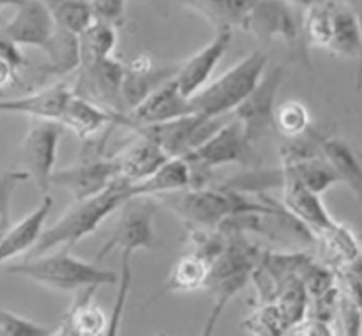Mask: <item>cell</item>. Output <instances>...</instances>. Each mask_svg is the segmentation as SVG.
Masks as SVG:
<instances>
[{
  "label": "cell",
  "mask_w": 362,
  "mask_h": 336,
  "mask_svg": "<svg viewBox=\"0 0 362 336\" xmlns=\"http://www.w3.org/2000/svg\"><path fill=\"white\" fill-rule=\"evenodd\" d=\"M11 274L23 276L57 292H81L119 283V274L71 255L69 248L32 257L7 267Z\"/></svg>",
  "instance_id": "obj_1"
},
{
  "label": "cell",
  "mask_w": 362,
  "mask_h": 336,
  "mask_svg": "<svg viewBox=\"0 0 362 336\" xmlns=\"http://www.w3.org/2000/svg\"><path fill=\"white\" fill-rule=\"evenodd\" d=\"M131 184L115 180L108 190L87 200L74 202L67 211L57 219V223L42 232L34 248V257L45 255L57 246H73L83 237L90 236L98 226L112 216L117 209L129 200Z\"/></svg>",
  "instance_id": "obj_2"
},
{
  "label": "cell",
  "mask_w": 362,
  "mask_h": 336,
  "mask_svg": "<svg viewBox=\"0 0 362 336\" xmlns=\"http://www.w3.org/2000/svg\"><path fill=\"white\" fill-rule=\"evenodd\" d=\"M159 200L172 209L184 223L194 228L212 230L232 216L244 212H264L272 207L251 202L239 191L212 190V187H189L179 193L165 195Z\"/></svg>",
  "instance_id": "obj_3"
},
{
  "label": "cell",
  "mask_w": 362,
  "mask_h": 336,
  "mask_svg": "<svg viewBox=\"0 0 362 336\" xmlns=\"http://www.w3.org/2000/svg\"><path fill=\"white\" fill-rule=\"evenodd\" d=\"M267 60V55L262 50H257L230 67L218 80L211 81L194 98H191L194 115L223 119L230 117V113H235V110L253 94L262 81Z\"/></svg>",
  "instance_id": "obj_4"
},
{
  "label": "cell",
  "mask_w": 362,
  "mask_h": 336,
  "mask_svg": "<svg viewBox=\"0 0 362 336\" xmlns=\"http://www.w3.org/2000/svg\"><path fill=\"white\" fill-rule=\"evenodd\" d=\"M246 30L265 42L281 37L293 55V60L311 69L308 46L300 30V18L296 16V11L290 9V4L253 2Z\"/></svg>",
  "instance_id": "obj_5"
},
{
  "label": "cell",
  "mask_w": 362,
  "mask_h": 336,
  "mask_svg": "<svg viewBox=\"0 0 362 336\" xmlns=\"http://www.w3.org/2000/svg\"><path fill=\"white\" fill-rule=\"evenodd\" d=\"M122 214L113 225L108 241L98 253V262L113 250L134 253L136 250H156L154 205L151 198H133L122 205Z\"/></svg>",
  "instance_id": "obj_6"
},
{
  "label": "cell",
  "mask_w": 362,
  "mask_h": 336,
  "mask_svg": "<svg viewBox=\"0 0 362 336\" xmlns=\"http://www.w3.org/2000/svg\"><path fill=\"white\" fill-rule=\"evenodd\" d=\"M225 244L221 253L214 258L209 271L205 289L216 294V299H232L253 274L260 253L237 236Z\"/></svg>",
  "instance_id": "obj_7"
},
{
  "label": "cell",
  "mask_w": 362,
  "mask_h": 336,
  "mask_svg": "<svg viewBox=\"0 0 362 336\" xmlns=\"http://www.w3.org/2000/svg\"><path fill=\"white\" fill-rule=\"evenodd\" d=\"M253 149L247 145L244 138V131L240 122H237L235 117H230L207 141L194 149L191 154H187V165L191 166V173L194 177L198 173L211 172L216 166L223 165H246L250 161V156ZM193 186V184H191Z\"/></svg>",
  "instance_id": "obj_8"
},
{
  "label": "cell",
  "mask_w": 362,
  "mask_h": 336,
  "mask_svg": "<svg viewBox=\"0 0 362 336\" xmlns=\"http://www.w3.org/2000/svg\"><path fill=\"white\" fill-rule=\"evenodd\" d=\"M64 127L57 122L34 120L21 141V159L28 179H34L37 190L48 195L49 179L55 172L57 149Z\"/></svg>",
  "instance_id": "obj_9"
},
{
  "label": "cell",
  "mask_w": 362,
  "mask_h": 336,
  "mask_svg": "<svg viewBox=\"0 0 362 336\" xmlns=\"http://www.w3.org/2000/svg\"><path fill=\"white\" fill-rule=\"evenodd\" d=\"M285 78V69L276 67L255 88L253 94L235 110L233 117L240 122L247 145L251 149L264 140L271 127L274 126V110H276V94Z\"/></svg>",
  "instance_id": "obj_10"
},
{
  "label": "cell",
  "mask_w": 362,
  "mask_h": 336,
  "mask_svg": "<svg viewBox=\"0 0 362 336\" xmlns=\"http://www.w3.org/2000/svg\"><path fill=\"white\" fill-rule=\"evenodd\" d=\"M117 180V168L113 158L101 154H88L67 168L55 170L49 179L52 186L64 187L74 197V202L87 200L108 190Z\"/></svg>",
  "instance_id": "obj_11"
},
{
  "label": "cell",
  "mask_w": 362,
  "mask_h": 336,
  "mask_svg": "<svg viewBox=\"0 0 362 336\" xmlns=\"http://www.w3.org/2000/svg\"><path fill=\"white\" fill-rule=\"evenodd\" d=\"M189 115H194L193 103L189 98L182 95L175 80H170L158 91L152 92L141 105L122 115L120 126L133 129L136 126H154V124L172 122V120Z\"/></svg>",
  "instance_id": "obj_12"
},
{
  "label": "cell",
  "mask_w": 362,
  "mask_h": 336,
  "mask_svg": "<svg viewBox=\"0 0 362 336\" xmlns=\"http://www.w3.org/2000/svg\"><path fill=\"white\" fill-rule=\"evenodd\" d=\"M230 42H232V28H216V34L212 37V41L209 45H205L200 52L194 53L193 57H189L179 67L173 80H175L177 87L182 92V95L191 99L202 88L207 87L212 73H214L218 64L225 57Z\"/></svg>",
  "instance_id": "obj_13"
},
{
  "label": "cell",
  "mask_w": 362,
  "mask_h": 336,
  "mask_svg": "<svg viewBox=\"0 0 362 336\" xmlns=\"http://www.w3.org/2000/svg\"><path fill=\"white\" fill-rule=\"evenodd\" d=\"M13 16L0 30L16 46H34L45 50L55 32V23L46 2L25 0L14 2Z\"/></svg>",
  "instance_id": "obj_14"
},
{
  "label": "cell",
  "mask_w": 362,
  "mask_h": 336,
  "mask_svg": "<svg viewBox=\"0 0 362 336\" xmlns=\"http://www.w3.org/2000/svg\"><path fill=\"white\" fill-rule=\"evenodd\" d=\"M279 172H281L283 205H285L283 209L290 216H293L297 221L303 223L313 233V237H317L318 233H322L324 230L331 228V226L338 223L325 209L322 197L308 190L299 179H296L286 170L281 168Z\"/></svg>",
  "instance_id": "obj_15"
},
{
  "label": "cell",
  "mask_w": 362,
  "mask_h": 336,
  "mask_svg": "<svg viewBox=\"0 0 362 336\" xmlns=\"http://www.w3.org/2000/svg\"><path fill=\"white\" fill-rule=\"evenodd\" d=\"M177 71L179 67H156L147 55H141L133 64L126 66L122 87H120L124 113H129L161 85L173 80Z\"/></svg>",
  "instance_id": "obj_16"
},
{
  "label": "cell",
  "mask_w": 362,
  "mask_h": 336,
  "mask_svg": "<svg viewBox=\"0 0 362 336\" xmlns=\"http://www.w3.org/2000/svg\"><path fill=\"white\" fill-rule=\"evenodd\" d=\"M71 95H73V88L66 81H59L30 95L2 99L0 113H20V115L32 117L34 120L59 124Z\"/></svg>",
  "instance_id": "obj_17"
},
{
  "label": "cell",
  "mask_w": 362,
  "mask_h": 336,
  "mask_svg": "<svg viewBox=\"0 0 362 336\" xmlns=\"http://www.w3.org/2000/svg\"><path fill=\"white\" fill-rule=\"evenodd\" d=\"M168 156L156 144L144 137H138L131 144H127L119 154L113 156V163L117 168V180L126 184H138L148 179L158 168H161Z\"/></svg>",
  "instance_id": "obj_18"
},
{
  "label": "cell",
  "mask_w": 362,
  "mask_h": 336,
  "mask_svg": "<svg viewBox=\"0 0 362 336\" xmlns=\"http://www.w3.org/2000/svg\"><path fill=\"white\" fill-rule=\"evenodd\" d=\"M122 115H126V113L112 112V110L73 92L66 108H64L59 124L64 129L73 131L78 138L87 140V138L98 134L103 127L120 126Z\"/></svg>",
  "instance_id": "obj_19"
},
{
  "label": "cell",
  "mask_w": 362,
  "mask_h": 336,
  "mask_svg": "<svg viewBox=\"0 0 362 336\" xmlns=\"http://www.w3.org/2000/svg\"><path fill=\"white\" fill-rule=\"evenodd\" d=\"M53 207V198L45 195L41 204L25 216L16 225H9L4 237L0 239V265L6 264L7 260H13L18 255L27 253L28 250H34L39 237L45 232L46 218Z\"/></svg>",
  "instance_id": "obj_20"
},
{
  "label": "cell",
  "mask_w": 362,
  "mask_h": 336,
  "mask_svg": "<svg viewBox=\"0 0 362 336\" xmlns=\"http://www.w3.org/2000/svg\"><path fill=\"white\" fill-rule=\"evenodd\" d=\"M327 52L359 60V87L362 85V27L352 4L332 2V35Z\"/></svg>",
  "instance_id": "obj_21"
},
{
  "label": "cell",
  "mask_w": 362,
  "mask_h": 336,
  "mask_svg": "<svg viewBox=\"0 0 362 336\" xmlns=\"http://www.w3.org/2000/svg\"><path fill=\"white\" fill-rule=\"evenodd\" d=\"M193 184V173L186 159L173 158L168 159L161 168L156 170L148 179L129 186V200L133 198H151L165 197V195L179 193L189 190Z\"/></svg>",
  "instance_id": "obj_22"
},
{
  "label": "cell",
  "mask_w": 362,
  "mask_h": 336,
  "mask_svg": "<svg viewBox=\"0 0 362 336\" xmlns=\"http://www.w3.org/2000/svg\"><path fill=\"white\" fill-rule=\"evenodd\" d=\"M320 152L329 165L334 168L339 183L346 184L356 200L362 207V161L361 156L338 137H327L320 140Z\"/></svg>",
  "instance_id": "obj_23"
},
{
  "label": "cell",
  "mask_w": 362,
  "mask_h": 336,
  "mask_svg": "<svg viewBox=\"0 0 362 336\" xmlns=\"http://www.w3.org/2000/svg\"><path fill=\"white\" fill-rule=\"evenodd\" d=\"M315 241H318L322 255H324L322 264L332 269L334 274L362 257L361 239L341 223H336L334 226L318 233Z\"/></svg>",
  "instance_id": "obj_24"
},
{
  "label": "cell",
  "mask_w": 362,
  "mask_h": 336,
  "mask_svg": "<svg viewBox=\"0 0 362 336\" xmlns=\"http://www.w3.org/2000/svg\"><path fill=\"white\" fill-rule=\"evenodd\" d=\"M95 289H87L78 292L76 301L67 313L64 324L69 336H105L108 329V317L105 311L92 301Z\"/></svg>",
  "instance_id": "obj_25"
},
{
  "label": "cell",
  "mask_w": 362,
  "mask_h": 336,
  "mask_svg": "<svg viewBox=\"0 0 362 336\" xmlns=\"http://www.w3.org/2000/svg\"><path fill=\"white\" fill-rule=\"evenodd\" d=\"M211 264L205 255L193 251L186 253L173 264L166 279V292H194L198 289H205Z\"/></svg>",
  "instance_id": "obj_26"
},
{
  "label": "cell",
  "mask_w": 362,
  "mask_h": 336,
  "mask_svg": "<svg viewBox=\"0 0 362 336\" xmlns=\"http://www.w3.org/2000/svg\"><path fill=\"white\" fill-rule=\"evenodd\" d=\"M42 52L46 53V74L48 76H64L80 67V42L78 35L69 34L55 27L48 45Z\"/></svg>",
  "instance_id": "obj_27"
},
{
  "label": "cell",
  "mask_w": 362,
  "mask_h": 336,
  "mask_svg": "<svg viewBox=\"0 0 362 336\" xmlns=\"http://www.w3.org/2000/svg\"><path fill=\"white\" fill-rule=\"evenodd\" d=\"M300 30L308 48L327 50L332 35V2L304 4Z\"/></svg>",
  "instance_id": "obj_28"
},
{
  "label": "cell",
  "mask_w": 362,
  "mask_h": 336,
  "mask_svg": "<svg viewBox=\"0 0 362 336\" xmlns=\"http://www.w3.org/2000/svg\"><path fill=\"white\" fill-rule=\"evenodd\" d=\"M80 67L113 57L117 46V30L112 25L94 20L80 35Z\"/></svg>",
  "instance_id": "obj_29"
},
{
  "label": "cell",
  "mask_w": 362,
  "mask_h": 336,
  "mask_svg": "<svg viewBox=\"0 0 362 336\" xmlns=\"http://www.w3.org/2000/svg\"><path fill=\"white\" fill-rule=\"evenodd\" d=\"M197 13L214 23L216 28L237 27L246 30L247 18H250L253 2H237V0H211V2H191L187 4Z\"/></svg>",
  "instance_id": "obj_30"
},
{
  "label": "cell",
  "mask_w": 362,
  "mask_h": 336,
  "mask_svg": "<svg viewBox=\"0 0 362 336\" xmlns=\"http://www.w3.org/2000/svg\"><path fill=\"white\" fill-rule=\"evenodd\" d=\"M53 23L60 30H66L73 35H80L88 25L94 21L90 2L81 0H53L46 2Z\"/></svg>",
  "instance_id": "obj_31"
},
{
  "label": "cell",
  "mask_w": 362,
  "mask_h": 336,
  "mask_svg": "<svg viewBox=\"0 0 362 336\" xmlns=\"http://www.w3.org/2000/svg\"><path fill=\"white\" fill-rule=\"evenodd\" d=\"M310 112H308L306 105L300 101H290L281 103L276 106L274 110V126L279 131V134L286 138H299L310 129Z\"/></svg>",
  "instance_id": "obj_32"
},
{
  "label": "cell",
  "mask_w": 362,
  "mask_h": 336,
  "mask_svg": "<svg viewBox=\"0 0 362 336\" xmlns=\"http://www.w3.org/2000/svg\"><path fill=\"white\" fill-rule=\"evenodd\" d=\"M244 329L251 336H286L290 331L286 322L283 320L278 306L272 303L258 306L250 317L244 320Z\"/></svg>",
  "instance_id": "obj_33"
},
{
  "label": "cell",
  "mask_w": 362,
  "mask_h": 336,
  "mask_svg": "<svg viewBox=\"0 0 362 336\" xmlns=\"http://www.w3.org/2000/svg\"><path fill=\"white\" fill-rule=\"evenodd\" d=\"M52 329L0 308V336H49Z\"/></svg>",
  "instance_id": "obj_34"
},
{
  "label": "cell",
  "mask_w": 362,
  "mask_h": 336,
  "mask_svg": "<svg viewBox=\"0 0 362 336\" xmlns=\"http://www.w3.org/2000/svg\"><path fill=\"white\" fill-rule=\"evenodd\" d=\"M28 175L25 170H7L0 172V219L9 221L11 219V202H13L14 191Z\"/></svg>",
  "instance_id": "obj_35"
},
{
  "label": "cell",
  "mask_w": 362,
  "mask_h": 336,
  "mask_svg": "<svg viewBox=\"0 0 362 336\" xmlns=\"http://www.w3.org/2000/svg\"><path fill=\"white\" fill-rule=\"evenodd\" d=\"M90 9L94 20L112 25V27L122 23L126 16V2L122 0H95V2H90Z\"/></svg>",
  "instance_id": "obj_36"
},
{
  "label": "cell",
  "mask_w": 362,
  "mask_h": 336,
  "mask_svg": "<svg viewBox=\"0 0 362 336\" xmlns=\"http://www.w3.org/2000/svg\"><path fill=\"white\" fill-rule=\"evenodd\" d=\"M338 311L341 315L345 336H362V311L343 292L339 297Z\"/></svg>",
  "instance_id": "obj_37"
},
{
  "label": "cell",
  "mask_w": 362,
  "mask_h": 336,
  "mask_svg": "<svg viewBox=\"0 0 362 336\" xmlns=\"http://www.w3.org/2000/svg\"><path fill=\"white\" fill-rule=\"evenodd\" d=\"M286 336H336L331 328V322L320 320L315 317H306L303 322L293 325Z\"/></svg>",
  "instance_id": "obj_38"
},
{
  "label": "cell",
  "mask_w": 362,
  "mask_h": 336,
  "mask_svg": "<svg viewBox=\"0 0 362 336\" xmlns=\"http://www.w3.org/2000/svg\"><path fill=\"white\" fill-rule=\"evenodd\" d=\"M0 60H6L7 64H11L16 73L28 64L23 53L20 52V46L14 45L2 30H0Z\"/></svg>",
  "instance_id": "obj_39"
},
{
  "label": "cell",
  "mask_w": 362,
  "mask_h": 336,
  "mask_svg": "<svg viewBox=\"0 0 362 336\" xmlns=\"http://www.w3.org/2000/svg\"><path fill=\"white\" fill-rule=\"evenodd\" d=\"M228 304V299H216V304L212 306V310L209 311L207 318L204 322V328H202L200 335L198 336H214L216 328H218V322L221 318V313L225 311V306Z\"/></svg>",
  "instance_id": "obj_40"
},
{
  "label": "cell",
  "mask_w": 362,
  "mask_h": 336,
  "mask_svg": "<svg viewBox=\"0 0 362 336\" xmlns=\"http://www.w3.org/2000/svg\"><path fill=\"white\" fill-rule=\"evenodd\" d=\"M16 78V71L11 64H7L6 60H0V88L6 87L11 80Z\"/></svg>",
  "instance_id": "obj_41"
},
{
  "label": "cell",
  "mask_w": 362,
  "mask_h": 336,
  "mask_svg": "<svg viewBox=\"0 0 362 336\" xmlns=\"http://www.w3.org/2000/svg\"><path fill=\"white\" fill-rule=\"evenodd\" d=\"M11 221H4V219H0V239L4 237V233H6V230L9 228Z\"/></svg>",
  "instance_id": "obj_42"
},
{
  "label": "cell",
  "mask_w": 362,
  "mask_h": 336,
  "mask_svg": "<svg viewBox=\"0 0 362 336\" xmlns=\"http://www.w3.org/2000/svg\"><path fill=\"white\" fill-rule=\"evenodd\" d=\"M352 7H354V11H356V13H357V16H359L361 27H362V2H359V4H352Z\"/></svg>",
  "instance_id": "obj_43"
},
{
  "label": "cell",
  "mask_w": 362,
  "mask_h": 336,
  "mask_svg": "<svg viewBox=\"0 0 362 336\" xmlns=\"http://www.w3.org/2000/svg\"><path fill=\"white\" fill-rule=\"evenodd\" d=\"M156 336H166V335H165V332H158V335H156Z\"/></svg>",
  "instance_id": "obj_44"
},
{
  "label": "cell",
  "mask_w": 362,
  "mask_h": 336,
  "mask_svg": "<svg viewBox=\"0 0 362 336\" xmlns=\"http://www.w3.org/2000/svg\"><path fill=\"white\" fill-rule=\"evenodd\" d=\"M361 156V161H362V154H359Z\"/></svg>",
  "instance_id": "obj_45"
}]
</instances>
